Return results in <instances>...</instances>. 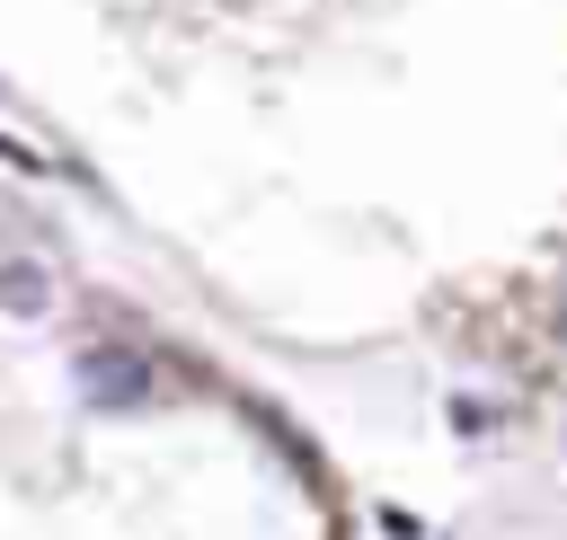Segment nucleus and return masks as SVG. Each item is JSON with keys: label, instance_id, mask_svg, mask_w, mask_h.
<instances>
[{"label": "nucleus", "instance_id": "2", "mask_svg": "<svg viewBox=\"0 0 567 540\" xmlns=\"http://www.w3.org/2000/svg\"><path fill=\"white\" fill-rule=\"evenodd\" d=\"M44 292H53V283H44L35 266H9V274H0V301H9V310H44Z\"/></svg>", "mask_w": 567, "mask_h": 540}, {"label": "nucleus", "instance_id": "1", "mask_svg": "<svg viewBox=\"0 0 567 540\" xmlns=\"http://www.w3.org/2000/svg\"><path fill=\"white\" fill-rule=\"evenodd\" d=\"M80 390H89L97 407H142L159 381H151V363H142L133 345H89V354H80Z\"/></svg>", "mask_w": 567, "mask_h": 540}]
</instances>
